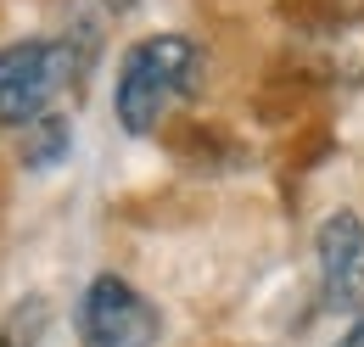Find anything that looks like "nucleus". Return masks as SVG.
Segmentation results:
<instances>
[{"label":"nucleus","instance_id":"1","mask_svg":"<svg viewBox=\"0 0 364 347\" xmlns=\"http://www.w3.org/2000/svg\"><path fill=\"white\" fill-rule=\"evenodd\" d=\"M95 56V28L73 23L62 40H17L0 50V129H28Z\"/></svg>","mask_w":364,"mask_h":347},{"label":"nucleus","instance_id":"2","mask_svg":"<svg viewBox=\"0 0 364 347\" xmlns=\"http://www.w3.org/2000/svg\"><path fill=\"white\" fill-rule=\"evenodd\" d=\"M196 85H202V50L185 34H151V40L129 45V56L118 68V90H112L118 124L129 134H151L157 118Z\"/></svg>","mask_w":364,"mask_h":347},{"label":"nucleus","instance_id":"3","mask_svg":"<svg viewBox=\"0 0 364 347\" xmlns=\"http://www.w3.org/2000/svg\"><path fill=\"white\" fill-rule=\"evenodd\" d=\"M79 336L85 347H157L163 314L124 274H95L90 292L79 297Z\"/></svg>","mask_w":364,"mask_h":347},{"label":"nucleus","instance_id":"4","mask_svg":"<svg viewBox=\"0 0 364 347\" xmlns=\"http://www.w3.org/2000/svg\"><path fill=\"white\" fill-rule=\"evenodd\" d=\"M319 297L331 314H364V218L353 208L319 224Z\"/></svg>","mask_w":364,"mask_h":347},{"label":"nucleus","instance_id":"5","mask_svg":"<svg viewBox=\"0 0 364 347\" xmlns=\"http://www.w3.org/2000/svg\"><path fill=\"white\" fill-rule=\"evenodd\" d=\"M68 151H73V124H68L56 107L23 129V169L46 174V169H56V163H68Z\"/></svg>","mask_w":364,"mask_h":347},{"label":"nucleus","instance_id":"6","mask_svg":"<svg viewBox=\"0 0 364 347\" xmlns=\"http://www.w3.org/2000/svg\"><path fill=\"white\" fill-rule=\"evenodd\" d=\"M50 325V308L40 303V297H23V308L6 319V331H0V347H40V336H46Z\"/></svg>","mask_w":364,"mask_h":347},{"label":"nucleus","instance_id":"7","mask_svg":"<svg viewBox=\"0 0 364 347\" xmlns=\"http://www.w3.org/2000/svg\"><path fill=\"white\" fill-rule=\"evenodd\" d=\"M336 347H364V319H353V331H348V336H342Z\"/></svg>","mask_w":364,"mask_h":347},{"label":"nucleus","instance_id":"8","mask_svg":"<svg viewBox=\"0 0 364 347\" xmlns=\"http://www.w3.org/2000/svg\"><path fill=\"white\" fill-rule=\"evenodd\" d=\"M101 6H107V11H112V17H118V11H135L140 0H101Z\"/></svg>","mask_w":364,"mask_h":347}]
</instances>
